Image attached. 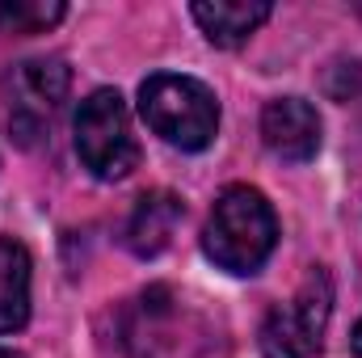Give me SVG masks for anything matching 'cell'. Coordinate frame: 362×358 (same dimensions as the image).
Returning <instances> with one entry per match:
<instances>
[{
	"mask_svg": "<svg viewBox=\"0 0 362 358\" xmlns=\"http://www.w3.org/2000/svg\"><path fill=\"white\" fill-rule=\"evenodd\" d=\"M278 245V215L257 185H228L206 219L202 253L228 274H257Z\"/></svg>",
	"mask_w": 362,
	"mask_h": 358,
	"instance_id": "6da1fadb",
	"label": "cell"
},
{
	"mask_svg": "<svg viewBox=\"0 0 362 358\" xmlns=\"http://www.w3.org/2000/svg\"><path fill=\"white\" fill-rule=\"evenodd\" d=\"M139 114L152 135L181 152H202L219 131V101L211 85L177 72H156L139 85Z\"/></svg>",
	"mask_w": 362,
	"mask_h": 358,
	"instance_id": "7a4b0ae2",
	"label": "cell"
},
{
	"mask_svg": "<svg viewBox=\"0 0 362 358\" xmlns=\"http://www.w3.org/2000/svg\"><path fill=\"white\" fill-rule=\"evenodd\" d=\"M76 156L97 181H122L139 165L131 110L118 89H93L76 110Z\"/></svg>",
	"mask_w": 362,
	"mask_h": 358,
	"instance_id": "3957f363",
	"label": "cell"
},
{
	"mask_svg": "<svg viewBox=\"0 0 362 358\" xmlns=\"http://www.w3.org/2000/svg\"><path fill=\"white\" fill-rule=\"evenodd\" d=\"M333 316V278L329 270L312 266L299 291L286 304H274L262 321L257 350L262 358H316L325 346V329Z\"/></svg>",
	"mask_w": 362,
	"mask_h": 358,
	"instance_id": "277c9868",
	"label": "cell"
},
{
	"mask_svg": "<svg viewBox=\"0 0 362 358\" xmlns=\"http://www.w3.org/2000/svg\"><path fill=\"white\" fill-rule=\"evenodd\" d=\"M72 89V72L64 59H25L8 72L4 97H8V131L17 144H34L51 131L55 114L64 110Z\"/></svg>",
	"mask_w": 362,
	"mask_h": 358,
	"instance_id": "5b68a950",
	"label": "cell"
},
{
	"mask_svg": "<svg viewBox=\"0 0 362 358\" xmlns=\"http://www.w3.org/2000/svg\"><path fill=\"white\" fill-rule=\"evenodd\" d=\"M181 299L169 287H148L127 312H122V346L131 358H173L177 342Z\"/></svg>",
	"mask_w": 362,
	"mask_h": 358,
	"instance_id": "8992f818",
	"label": "cell"
},
{
	"mask_svg": "<svg viewBox=\"0 0 362 358\" xmlns=\"http://www.w3.org/2000/svg\"><path fill=\"white\" fill-rule=\"evenodd\" d=\"M262 139L278 161L308 165L320 152V114L303 97H274L262 110Z\"/></svg>",
	"mask_w": 362,
	"mask_h": 358,
	"instance_id": "52a82bcc",
	"label": "cell"
},
{
	"mask_svg": "<svg viewBox=\"0 0 362 358\" xmlns=\"http://www.w3.org/2000/svg\"><path fill=\"white\" fill-rule=\"evenodd\" d=\"M181 219H185V207H181L177 194L152 190V194H144V198L135 202L122 241H127V249H131L135 258H156V253L169 249V241H173V232H177Z\"/></svg>",
	"mask_w": 362,
	"mask_h": 358,
	"instance_id": "ba28073f",
	"label": "cell"
},
{
	"mask_svg": "<svg viewBox=\"0 0 362 358\" xmlns=\"http://www.w3.org/2000/svg\"><path fill=\"white\" fill-rule=\"evenodd\" d=\"M30 249L13 236H0V337L21 333L30 325Z\"/></svg>",
	"mask_w": 362,
	"mask_h": 358,
	"instance_id": "9c48e42d",
	"label": "cell"
},
{
	"mask_svg": "<svg viewBox=\"0 0 362 358\" xmlns=\"http://www.w3.org/2000/svg\"><path fill=\"white\" fill-rule=\"evenodd\" d=\"M270 4H245V0H215V4H189V17L202 25L206 42L215 47H240L257 25L270 21Z\"/></svg>",
	"mask_w": 362,
	"mask_h": 358,
	"instance_id": "30bf717a",
	"label": "cell"
},
{
	"mask_svg": "<svg viewBox=\"0 0 362 358\" xmlns=\"http://www.w3.org/2000/svg\"><path fill=\"white\" fill-rule=\"evenodd\" d=\"M64 4H42V0H13L0 4V34H42L55 21H64Z\"/></svg>",
	"mask_w": 362,
	"mask_h": 358,
	"instance_id": "8fae6325",
	"label": "cell"
},
{
	"mask_svg": "<svg viewBox=\"0 0 362 358\" xmlns=\"http://www.w3.org/2000/svg\"><path fill=\"white\" fill-rule=\"evenodd\" d=\"M350 350H354V358H362V321L354 325V333H350Z\"/></svg>",
	"mask_w": 362,
	"mask_h": 358,
	"instance_id": "7c38bea8",
	"label": "cell"
},
{
	"mask_svg": "<svg viewBox=\"0 0 362 358\" xmlns=\"http://www.w3.org/2000/svg\"><path fill=\"white\" fill-rule=\"evenodd\" d=\"M0 358H25L21 350H13V346H0Z\"/></svg>",
	"mask_w": 362,
	"mask_h": 358,
	"instance_id": "4fadbf2b",
	"label": "cell"
}]
</instances>
